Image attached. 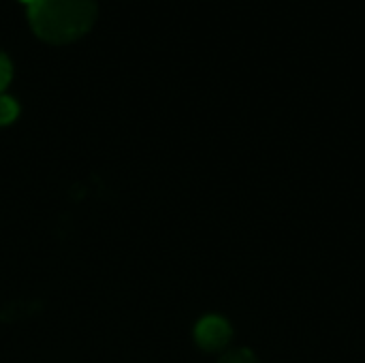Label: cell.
<instances>
[{"instance_id": "obj_1", "label": "cell", "mask_w": 365, "mask_h": 363, "mask_svg": "<svg viewBox=\"0 0 365 363\" xmlns=\"http://www.w3.org/2000/svg\"><path fill=\"white\" fill-rule=\"evenodd\" d=\"M96 11V0H32L28 19L41 39L66 43L92 28Z\"/></svg>"}, {"instance_id": "obj_2", "label": "cell", "mask_w": 365, "mask_h": 363, "mask_svg": "<svg viewBox=\"0 0 365 363\" xmlns=\"http://www.w3.org/2000/svg\"><path fill=\"white\" fill-rule=\"evenodd\" d=\"M195 340L205 351H220L231 340V327L220 317H205L197 323Z\"/></svg>"}, {"instance_id": "obj_3", "label": "cell", "mask_w": 365, "mask_h": 363, "mask_svg": "<svg viewBox=\"0 0 365 363\" xmlns=\"http://www.w3.org/2000/svg\"><path fill=\"white\" fill-rule=\"evenodd\" d=\"M19 116V105L13 96L0 94V126L11 124Z\"/></svg>"}, {"instance_id": "obj_4", "label": "cell", "mask_w": 365, "mask_h": 363, "mask_svg": "<svg viewBox=\"0 0 365 363\" xmlns=\"http://www.w3.org/2000/svg\"><path fill=\"white\" fill-rule=\"evenodd\" d=\"M220 363H259L257 362V357L248 351V349H235V351H231V353H227Z\"/></svg>"}, {"instance_id": "obj_5", "label": "cell", "mask_w": 365, "mask_h": 363, "mask_svg": "<svg viewBox=\"0 0 365 363\" xmlns=\"http://www.w3.org/2000/svg\"><path fill=\"white\" fill-rule=\"evenodd\" d=\"M11 75H13V64H11V60H9V56H6L4 51H0V94H2V90L9 86Z\"/></svg>"}, {"instance_id": "obj_6", "label": "cell", "mask_w": 365, "mask_h": 363, "mask_svg": "<svg viewBox=\"0 0 365 363\" xmlns=\"http://www.w3.org/2000/svg\"><path fill=\"white\" fill-rule=\"evenodd\" d=\"M24 2H26V4H30V2H32V0H24Z\"/></svg>"}]
</instances>
